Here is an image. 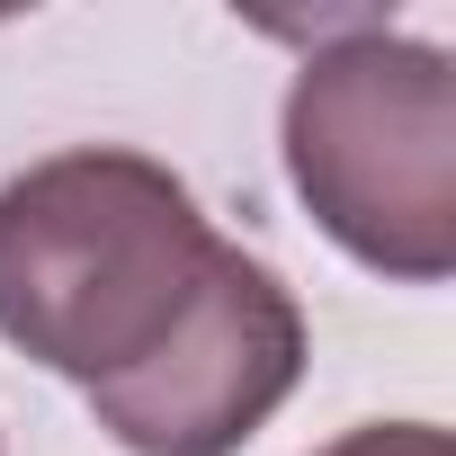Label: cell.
Instances as JSON below:
<instances>
[{
  "instance_id": "1",
  "label": "cell",
  "mask_w": 456,
  "mask_h": 456,
  "mask_svg": "<svg viewBox=\"0 0 456 456\" xmlns=\"http://www.w3.org/2000/svg\"><path fill=\"white\" fill-rule=\"evenodd\" d=\"M233 242L188 179L126 143H72L0 179V340L81 394L152 367Z\"/></svg>"
},
{
  "instance_id": "2",
  "label": "cell",
  "mask_w": 456,
  "mask_h": 456,
  "mask_svg": "<svg viewBox=\"0 0 456 456\" xmlns=\"http://www.w3.org/2000/svg\"><path fill=\"white\" fill-rule=\"evenodd\" d=\"M278 143L305 215L358 269L394 287L456 269V63L438 45L349 19L296 63Z\"/></svg>"
},
{
  "instance_id": "3",
  "label": "cell",
  "mask_w": 456,
  "mask_h": 456,
  "mask_svg": "<svg viewBox=\"0 0 456 456\" xmlns=\"http://www.w3.org/2000/svg\"><path fill=\"white\" fill-rule=\"evenodd\" d=\"M305 349H314L305 305L287 296V278L269 260H251L233 242V260L215 269V287L197 296L179 340L152 367H134L126 385H99L90 411L126 456H233L305 385Z\"/></svg>"
},
{
  "instance_id": "4",
  "label": "cell",
  "mask_w": 456,
  "mask_h": 456,
  "mask_svg": "<svg viewBox=\"0 0 456 456\" xmlns=\"http://www.w3.org/2000/svg\"><path fill=\"white\" fill-rule=\"evenodd\" d=\"M314 456H456V447H447L438 420H367V429H340Z\"/></svg>"
}]
</instances>
